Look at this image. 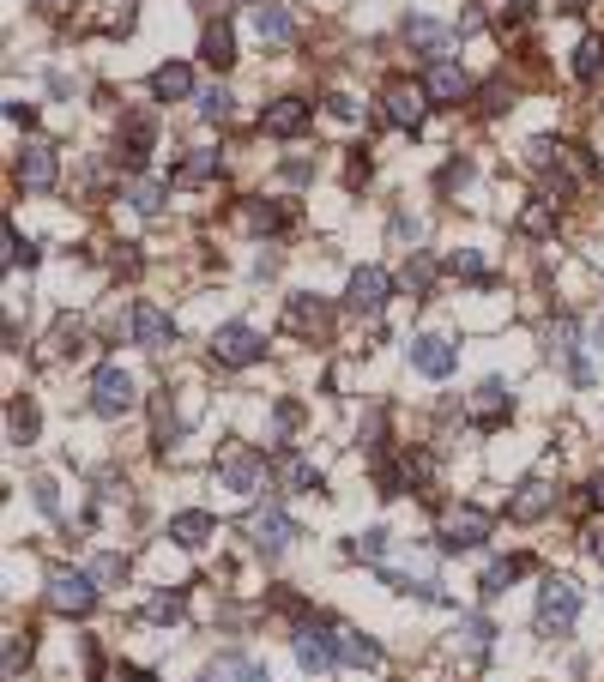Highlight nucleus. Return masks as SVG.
<instances>
[{"instance_id": "c756f323", "label": "nucleus", "mask_w": 604, "mask_h": 682, "mask_svg": "<svg viewBox=\"0 0 604 682\" xmlns=\"http://www.w3.org/2000/svg\"><path fill=\"white\" fill-rule=\"evenodd\" d=\"M514 230H520V236H550V230H556V200H532Z\"/></svg>"}, {"instance_id": "412c9836", "label": "nucleus", "mask_w": 604, "mask_h": 682, "mask_svg": "<svg viewBox=\"0 0 604 682\" xmlns=\"http://www.w3.org/2000/svg\"><path fill=\"white\" fill-rule=\"evenodd\" d=\"M151 97H158V103H182V97H194V73H188L182 61H164L158 73H151Z\"/></svg>"}, {"instance_id": "9d476101", "label": "nucleus", "mask_w": 604, "mask_h": 682, "mask_svg": "<svg viewBox=\"0 0 604 682\" xmlns=\"http://www.w3.org/2000/svg\"><path fill=\"white\" fill-rule=\"evenodd\" d=\"M248 538H254L266 556H278V550L296 538V520L284 514V507H254V514H248Z\"/></svg>"}, {"instance_id": "f3484780", "label": "nucleus", "mask_w": 604, "mask_h": 682, "mask_svg": "<svg viewBox=\"0 0 604 682\" xmlns=\"http://www.w3.org/2000/svg\"><path fill=\"white\" fill-rule=\"evenodd\" d=\"M333 634H315V628H296V664L309 670V676H327L333 670Z\"/></svg>"}, {"instance_id": "6ab92c4d", "label": "nucleus", "mask_w": 604, "mask_h": 682, "mask_svg": "<svg viewBox=\"0 0 604 682\" xmlns=\"http://www.w3.org/2000/svg\"><path fill=\"white\" fill-rule=\"evenodd\" d=\"M254 37H260V43H290V37H296L290 7H278V0H260V7H254Z\"/></svg>"}, {"instance_id": "1a4fd4ad", "label": "nucleus", "mask_w": 604, "mask_h": 682, "mask_svg": "<svg viewBox=\"0 0 604 682\" xmlns=\"http://www.w3.org/2000/svg\"><path fill=\"white\" fill-rule=\"evenodd\" d=\"M133 345H145V351H164V345H176V320L158 308V302H133Z\"/></svg>"}, {"instance_id": "49530a36", "label": "nucleus", "mask_w": 604, "mask_h": 682, "mask_svg": "<svg viewBox=\"0 0 604 682\" xmlns=\"http://www.w3.org/2000/svg\"><path fill=\"white\" fill-rule=\"evenodd\" d=\"M357 556H369V562H381V556H387V532H381V526H369V532L357 538Z\"/></svg>"}, {"instance_id": "f704fd0d", "label": "nucleus", "mask_w": 604, "mask_h": 682, "mask_svg": "<svg viewBox=\"0 0 604 682\" xmlns=\"http://www.w3.org/2000/svg\"><path fill=\"white\" fill-rule=\"evenodd\" d=\"M248 224H254V230H284V224H290V212H284V206H272V200H254V206H248Z\"/></svg>"}, {"instance_id": "13d9d810", "label": "nucleus", "mask_w": 604, "mask_h": 682, "mask_svg": "<svg viewBox=\"0 0 604 682\" xmlns=\"http://www.w3.org/2000/svg\"><path fill=\"white\" fill-rule=\"evenodd\" d=\"M556 13H586V0H556Z\"/></svg>"}, {"instance_id": "dca6fc26", "label": "nucleus", "mask_w": 604, "mask_h": 682, "mask_svg": "<svg viewBox=\"0 0 604 682\" xmlns=\"http://www.w3.org/2000/svg\"><path fill=\"white\" fill-rule=\"evenodd\" d=\"M218 483L236 489V495H254V489L266 483V459H260V453H236V459L218 465Z\"/></svg>"}, {"instance_id": "a18cd8bd", "label": "nucleus", "mask_w": 604, "mask_h": 682, "mask_svg": "<svg viewBox=\"0 0 604 682\" xmlns=\"http://www.w3.org/2000/svg\"><path fill=\"white\" fill-rule=\"evenodd\" d=\"M327 115H333V121H357V115H363V103H357V97H345V91H333V97H327Z\"/></svg>"}, {"instance_id": "72a5a7b5", "label": "nucleus", "mask_w": 604, "mask_h": 682, "mask_svg": "<svg viewBox=\"0 0 604 682\" xmlns=\"http://www.w3.org/2000/svg\"><path fill=\"white\" fill-rule=\"evenodd\" d=\"M7 429H13V441H37V405L31 399H13L7 405Z\"/></svg>"}, {"instance_id": "f03ea898", "label": "nucleus", "mask_w": 604, "mask_h": 682, "mask_svg": "<svg viewBox=\"0 0 604 682\" xmlns=\"http://www.w3.org/2000/svg\"><path fill=\"white\" fill-rule=\"evenodd\" d=\"M260 357H266V338H260L254 326L230 320V326L212 332V363H218V369H248V363H260Z\"/></svg>"}, {"instance_id": "f257e3e1", "label": "nucleus", "mask_w": 604, "mask_h": 682, "mask_svg": "<svg viewBox=\"0 0 604 682\" xmlns=\"http://www.w3.org/2000/svg\"><path fill=\"white\" fill-rule=\"evenodd\" d=\"M574 616H580V586L568 574H550L538 586V634H568Z\"/></svg>"}, {"instance_id": "ea45409f", "label": "nucleus", "mask_w": 604, "mask_h": 682, "mask_svg": "<svg viewBox=\"0 0 604 682\" xmlns=\"http://www.w3.org/2000/svg\"><path fill=\"white\" fill-rule=\"evenodd\" d=\"M7 266H37V248L19 236V224H7Z\"/></svg>"}, {"instance_id": "473e14b6", "label": "nucleus", "mask_w": 604, "mask_h": 682, "mask_svg": "<svg viewBox=\"0 0 604 682\" xmlns=\"http://www.w3.org/2000/svg\"><path fill=\"white\" fill-rule=\"evenodd\" d=\"M121 200H127L133 212H145V218H151V212H164V188H158V182H127Z\"/></svg>"}, {"instance_id": "423d86ee", "label": "nucleus", "mask_w": 604, "mask_h": 682, "mask_svg": "<svg viewBox=\"0 0 604 682\" xmlns=\"http://www.w3.org/2000/svg\"><path fill=\"white\" fill-rule=\"evenodd\" d=\"M387 296H393V278H387L381 266H357L351 284H345V308H351V314H381Z\"/></svg>"}, {"instance_id": "bf43d9fd", "label": "nucleus", "mask_w": 604, "mask_h": 682, "mask_svg": "<svg viewBox=\"0 0 604 682\" xmlns=\"http://www.w3.org/2000/svg\"><path fill=\"white\" fill-rule=\"evenodd\" d=\"M592 495H598V507H604V471H598V483H592Z\"/></svg>"}, {"instance_id": "09e8293b", "label": "nucleus", "mask_w": 604, "mask_h": 682, "mask_svg": "<svg viewBox=\"0 0 604 682\" xmlns=\"http://www.w3.org/2000/svg\"><path fill=\"white\" fill-rule=\"evenodd\" d=\"M31 489H37V507H43V514L55 520V514H61V495H55V483H49V477H37Z\"/></svg>"}, {"instance_id": "4468645a", "label": "nucleus", "mask_w": 604, "mask_h": 682, "mask_svg": "<svg viewBox=\"0 0 604 682\" xmlns=\"http://www.w3.org/2000/svg\"><path fill=\"white\" fill-rule=\"evenodd\" d=\"M309 115H315V109L302 103V97H278V103L260 115V133H272V139H296L302 127H309Z\"/></svg>"}, {"instance_id": "6e6552de", "label": "nucleus", "mask_w": 604, "mask_h": 682, "mask_svg": "<svg viewBox=\"0 0 604 682\" xmlns=\"http://www.w3.org/2000/svg\"><path fill=\"white\" fill-rule=\"evenodd\" d=\"M490 532V514H478V507H453L447 526H441V550L447 556H460V550H478Z\"/></svg>"}, {"instance_id": "393cba45", "label": "nucleus", "mask_w": 604, "mask_h": 682, "mask_svg": "<svg viewBox=\"0 0 604 682\" xmlns=\"http://www.w3.org/2000/svg\"><path fill=\"white\" fill-rule=\"evenodd\" d=\"M447 25H435V19H405V43L417 49V55H429V61H441V49H447Z\"/></svg>"}, {"instance_id": "58836bf2", "label": "nucleus", "mask_w": 604, "mask_h": 682, "mask_svg": "<svg viewBox=\"0 0 604 682\" xmlns=\"http://www.w3.org/2000/svg\"><path fill=\"white\" fill-rule=\"evenodd\" d=\"M230 103H236V97H230L224 85H212V91H200V115H206V121H224V115H230Z\"/></svg>"}, {"instance_id": "20e7f679", "label": "nucleus", "mask_w": 604, "mask_h": 682, "mask_svg": "<svg viewBox=\"0 0 604 682\" xmlns=\"http://www.w3.org/2000/svg\"><path fill=\"white\" fill-rule=\"evenodd\" d=\"M49 604H55L61 616H91V604H97V580L79 574V568H55V574H49Z\"/></svg>"}, {"instance_id": "39448f33", "label": "nucleus", "mask_w": 604, "mask_h": 682, "mask_svg": "<svg viewBox=\"0 0 604 682\" xmlns=\"http://www.w3.org/2000/svg\"><path fill=\"white\" fill-rule=\"evenodd\" d=\"M91 411H97V417L133 411V375H127L121 363H103V369H97V381H91Z\"/></svg>"}, {"instance_id": "8fccbe9b", "label": "nucleus", "mask_w": 604, "mask_h": 682, "mask_svg": "<svg viewBox=\"0 0 604 682\" xmlns=\"http://www.w3.org/2000/svg\"><path fill=\"white\" fill-rule=\"evenodd\" d=\"M296 417H302V411H296L290 399H278V405H272V429H278V435H290V429H296Z\"/></svg>"}, {"instance_id": "4be33fe9", "label": "nucleus", "mask_w": 604, "mask_h": 682, "mask_svg": "<svg viewBox=\"0 0 604 682\" xmlns=\"http://www.w3.org/2000/svg\"><path fill=\"white\" fill-rule=\"evenodd\" d=\"M151 127H158L151 115H133V121H127V133L115 139V157H121L127 169H139V163H145V151H151Z\"/></svg>"}, {"instance_id": "0eeeda50", "label": "nucleus", "mask_w": 604, "mask_h": 682, "mask_svg": "<svg viewBox=\"0 0 604 682\" xmlns=\"http://www.w3.org/2000/svg\"><path fill=\"white\" fill-rule=\"evenodd\" d=\"M411 369L429 375V381H447L453 369H460V351H453L441 332H417V338H411Z\"/></svg>"}, {"instance_id": "6e6d98bb", "label": "nucleus", "mask_w": 604, "mask_h": 682, "mask_svg": "<svg viewBox=\"0 0 604 682\" xmlns=\"http://www.w3.org/2000/svg\"><path fill=\"white\" fill-rule=\"evenodd\" d=\"M37 13H61V7H73V0H31Z\"/></svg>"}, {"instance_id": "2eb2a0df", "label": "nucleus", "mask_w": 604, "mask_h": 682, "mask_svg": "<svg viewBox=\"0 0 604 682\" xmlns=\"http://www.w3.org/2000/svg\"><path fill=\"white\" fill-rule=\"evenodd\" d=\"M272 465H278V483H284V489H296V495H315V489L327 483L315 459H302V453H290V447H284V453H278Z\"/></svg>"}, {"instance_id": "c85d7f7f", "label": "nucleus", "mask_w": 604, "mask_h": 682, "mask_svg": "<svg viewBox=\"0 0 604 682\" xmlns=\"http://www.w3.org/2000/svg\"><path fill=\"white\" fill-rule=\"evenodd\" d=\"M399 284H405L411 296H429V284H435V260H429L423 248H411V260H405V272H399Z\"/></svg>"}, {"instance_id": "2f4dec72", "label": "nucleus", "mask_w": 604, "mask_h": 682, "mask_svg": "<svg viewBox=\"0 0 604 682\" xmlns=\"http://www.w3.org/2000/svg\"><path fill=\"white\" fill-rule=\"evenodd\" d=\"M598 73H604V37H586V43L574 49V79H586V85H592Z\"/></svg>"}, {"instance_id": "a211bd4d", "label": "nucleus", "mask_w": 604, "mask_h": 682, "mask_svg": "<svg viewBox=\"0 0 604 682\" xmlns=\"http://www.w3.org/2000/svg\"><path fill=\"white\" fill-rule=\"evenodd\" d=\"M333 652H339L345 664H357V670H375V664H381V646H375L363 628H333Z\"/></svg>"}, {"instance_id": "5701e85b", "label": "nucleus", "mask_w": 604, "mask_h": 682, "mask_svg": "<svg viewBox=\"0 0 604 682\" xmlns=\"http://www.w3.org/2000/svg\"><path fill=\"white\" fill-rule=\"evenodd\" d=\"M502 417H508V387H502V381H484V387L472 393V423H478V429H496Z\"/></svg>"}, {"instance_id": "f8f14e48", "label": "nucleus", "mask_w": 604, "mask_h": 682, "mask_svg": "<svg viewBox=\"0 0 604 682\" xmlns=\"http://www.w3.org/2000/svg\"><path fill=\"white\" fill-rule=\"evenodd\" d=\"M556 507V489L544 483V477H526L514 495H508V520H520V526H532V520H544Z\"/></svg>"}, {"instance_id": "4c0bfd02", "label": "nucleus", "mask_w": 604, "mask_h": 682, "mask_svg": "<svg viewBox=\"0 0 604 682\" xmlns=\"http://www.w3.org/2000/svg\"><path fill=\"white\" fill-rule=\"evenodd\" d=\"M550 351H556L562 363H574V320H568V314L550 326ZM574 369H580V363H574Z\"/></svg>"}, {"instance_id": "c9c22d12", "label": "nucleus", "mask_w": 604, "mask_h": 682, "mask_svg": "<svg viewBox=\"0 0 604 682\" xmlns=\"http://www.w3.org/2000/svg\"><path fill=\"white\" fill-rule=\"evenodd\" d=\"M453 634H460V640H466V646H472V652H484V646H490V634H496V628H490V622H484V616H460V628H453Z\"/></svg>"}, {"instance_id": "ddd939ff", "label": "nucleus", "mask_w": 604, "mask_h": 682, "mask_svg": "<svg viewBox=\"0 0 604 682\" xmlns=\"http://www.w3.org/2000/svg\"><path fill=\"white\" fill-rule=\"evenodd\" d=\"M381 103H387V121H393V127H417V121H423V109H429V91H423V85L393 79Z\"/></svg>"}, {"instance_id": "9b49d317", "label": "nucleus", "mask_w": 604, "mask_h": 682, "mask_svg": "<svg viewBox=\"0 0 604 682\" xmlns=\"http://www.w3.org/2000/svg\"><path fill=\"white\" fill-rule=\"evenodd\" d=\"M423 91L435 97V103H460V97H472V79H466V67L460 61H429V73H423Z\"/></svg>"}, {"instance_id": "864d4df0", "label": "nucleus", "mask_w": 604, "mask_h": 682, "mask_svg": "<svg viewBox=\"0 0 604 682\" xmlns=\"http://www.w3.org/2000/svg\"><path fill=\"white\" fill-rule=\"evenodd\" d=\"M466 176H472V169H466V163H447V169H441V188H460Z\"/></svg>"}, {"instance_id": "de8ad7c7", "label": "nucleus", "mask_w": 604, "mask_h": 682, "mask_svg": "<svg viewBox=\"0 0 604 682\" xmlns=\"http://www.w3.org/2000/svg\"><path fill=\"white\" fill-rule=\"evenodd\" d=\"M417 230H423V224H417L411 212H393V224H387V236H393V242H417Z\"/></svg>"}, {"instance_id": "603ef678", "label": "nucleus", "mask_w": 604, "mask_h": 682, "mask_svg": "<svg viewBox=\"0 0 604 682\" xmlns=\"http://www.w3.org/2000/svg\"><path fill=\"white\" fill-rule=\"evenodd\" d=\"M502 19H514V25L532 19V0H502Z\"/></svg>"}, {"instance_id": "79ce46f5", "label": "nucleus", "mask_w": 604, "mask_h": 682, "mask_svg": "<svg viewBox=\"0 0 604 682\" xmlns=\"http://www.w3.org/2000/svg\"><path fill=\"white\" fill-rule=\"evenodd\" d=\"M25 658H31V634L19 628V634H7V676H19V670H25Z\"/></svg>"}, {"instance_id": "c03bdc74", "label": "nucleus", "mask_w": 604, "mask_h": 682, "mask_svg": "<svg viewBox=\"0 0 604 682\" xmlns=\"http://www.w3.org/2000/svg\"><path fill=\"white\" fill-rule=\"evenodd\" d=\"M508 103H514V91H508L502 79H490V85H484V115H502Z\"/></svg>"}, {"instance_id": "cd10ccee", "label": "nucleus", "mask_w": 604, "mask_h": 682, "mask_svg": "<svg viewBox=\"0 0 604 682\" xmlns=\"http://www.w3.org/2000/svg\"><path fill=\"white\" fill-rule=\"evenodd\" d=\"M290 326H296V332H327V302H315V296H290Z\"/></svg>"}, {"instance_id": "37998d69", "label": "nucleus", "mask_w": 604, "mask_h": 682, "mask_svg": "<svg viewBox=\"0 0 604 682\" xmlns=\"http://www.w3.org/2000/svg\"><path fill=\"white\" fill-rule=\"evenodd\" d=\"M447 272H460V278H484V254H472V248H460L447 260Z\"/></svg>"}, {"instance_id": "7c9ffc66", "label": "nucleus", "mask_w": 604, "mask_h": 682, "mask_svg": "<svg viewBox=\"0 0 604 682\" xmlns=\"http://www.w3.org/2000/svg\"><path fill=\"white\" fill-rule=\"evenodd\" d=\"M520 574H526V562H520V556H508V562H490V568H484V598H502V592H508Z\"/></svg>"}, {"instance_id": "a19ab883", "label": "nucleus", "mask_w": 604, "mask_h": 682, "mask_svg": "<svg viewBox=\"0 0 604 682\" xmlns=\"http://www.w3.org/2000/svg\"><path fill=\"white\" fill-rule=\"evenodd\" d=\"M145 616H151V622H176V616H182V592H158V598L145 604Z\"/></svg>"}, {"instance_id": "7ed1b4c3", "label": "nucleus", "mask_w": 604, "mask_h": 682, "mask_svg": "<svg viewBox=\"0 0 604 682\" xmlns=\"http://www.w3.org/2000/svg\"><path fill=\"white\" fill-rule=\"evenodd\" d=\"M13 176H19V188L25 194H49L55 182H61V163H55V145H43V139H31L19 157H13Z\"/></svg>"}, {"instance_id": "b1692460", "label": "nucleus", "mask_w": 604, "mask_h": 682, "mask_svg": "<svg viewBox=\"0 0 604 682\" xmlns=\"http://www.w3.org/2000/svg\"><path fill=\"white\" fill-rule=\"evenodd\" d=\"M212 532H218V526H212V514H200V507H188V514L170 520V544H182V550H200Z\"/></svg>"}, {"instance_id": "e433bc0d", "label": "nucleus", "mask_w": 604, "mask_h": 682, "mask_svg": "<svg viewBox=\"0 0 604 682\" xmlns=\"http://www.w3.org/2000/svg\"><path fill=\"white\" fill-rule=\"evenodd\" d=\"M91 580H97V586H115V580H127V562H121L115 550H103V556L91 562Z\"/></svg>"}, {"instance_id": "a878e982", "label": "nucleus", "mask_w": 604, "mask_h": 682, "mask_svg": "<svg viewBox=\"0 0 604 682\" xmlns=\"http://www.w3.org/2000/svg\"><path fill=\"white\" fill-rule=\"evenodd\" d=\"M218 169H224V163H218V151H194V157H182V163H176V188H200V182H212V176H218Z\"/></svg>"}, {"instance_id": "bb28decb", "label": "nucleus", "mask_w": 604, "mask_h": 682, "mask_svg": "<svg viewBox=\"0 0 604 682\" xmlns=\"http://www.w3.org/2000/svg\"><path fill=\"white\" fill-rule=\"evenodd\" d=\"M200 55H206L218 73L236 61V37H230V25H224V19H218V25H206V37H200Z\"/></svg>"}, {"instance_id": "aec40b11", "label": "nucleus", "mask_w": 604, "mask_h": 682, "mask_svg": "<svg viewBox=\"0 0 604 682\" xmlns=\"http://www.w3.org/2000/svg\"><path fill=\"white\" fill-rule=\"evenodd\" d=\"M206 682H266V670L248 658V652H218L206 664Z\"/></svg>"}, {"instance_id": "5fc2aeb1", "label": "nucleus", "mask_w": 604, "mask_h": 682, "mask_svg": "<svg viewBox=\"0 0 604 682\" xmlns=\"http://www.w3.org/2000/svg\"><path fill=\"white\" fill-rule=\"evenodd\" d=\"M586 556H592V562H604V526H592V532H586Z\"/></svg>"}, {"instance_id": "4d7b16f0", "label": "nucleus", "mask_w": 604, "mask_h": 682, "mask_svg": "<svg viewBox=\"0 0 604 682\" xmlns=\"http://www.w3.org/2000/svg\"><path fill=\"white\" fill-rule=\"evenodd\" d=\"M586 338H592V345H598V351H604V314H598V320H592V332H586Z\"/></svg>"}, {"instance_id": "3c124183", "label": "nucleus", "mask_w": 604, "mask_h": 682, "mask_svg": "<svg viewBox=\"0 0 604 682\" xmlns=\"http://www.w3.org/2000/svg\"><path fill=\"white\" fill-rule=\"evenodd\" d=\"M284 176H290V182H309V176H315V163H309V157H290V163H284Z\"/></svg>"}]
</instances>
